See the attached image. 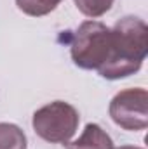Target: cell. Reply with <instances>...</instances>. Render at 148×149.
Instances as JSON below:
<instances>
[{"instance_id":"1","label":"cell","mask_w":148,"mask_h":149,"mask_svg":"<svg viewBox=\"0 0 148 149\" xmlns=\"http://www.w3.org/2000/svg\"><path fill=\"white\" fill-rule=\"evenodd\" d=\"M111 31L110 61L98 71L106 80H118L140 71L148 54V26L134 16L115 23Z\"/></svg>"},{"instance_id":"2","label":"cell","mask_w":148,"mask_h":149,"mask_svg":"<svg viewBox=\"0 0 148 149\" xmlns=\"http://www.w3.org/2000/svg\"><path fill=\"white\" fill-rule=\"evenodd\" d=\"M73 63L82 70L99 71L111 56V31L99 21H84L70 43Z\"/></svg>"},{"instance_id":"3","label":"cell","mask_w":148,"mask_h":149,"mask_svg":"<svg viewBox=\"0 0 148 149\" xmlns=\"http://www.w3.org/2000/svg\"><path fill=\"white\" fill-rule=\"evenodd\" d=\"M80 116L72 104L54 101L33 113V130L40 139L51 144H68L78 128Z\"/></svg>"},{"instance_id":"4","label":"cell","mask_w":148,"mask_h":149,"mask_svg":"<svg viewBox=\"0 0 148 149\" xmlns=\"http://www.w3.org/2000/svg\"><path fill=\"white\" fill-rule=\"evenodd\" d=\"M111 120L124 130L140 132L148 127V92L145 88L120 90L110 102Z\"/></svg>"},{"instance_id":"5","label":"cell","mask_w":148,"mask_h":149,"mask_svg":"<svg viewBox=\"0 0 148 149\" xmlns=\"http://www.w3.org/2000/svg\"><path fill=\"white\" fill-rule=\"evenodd\" d=\"M68 149H113L111 137L98 125V123H87L82 135L66 144Z\"/></svg>"},{"instance_id":"6","label":"cell","mask_w":148,"mask_h":149,"mask_svg":"<svg viewBox=\"0 0 148 149\" xmlns=\"http://www.w3.org/2000/svg\"><path fill=\"white\" fill-rule=\"evenodd\" d=\"M25 132L14 123H0V149H26Z\"/></svg>"},{"instance_id":"7","label":"cell","mask_w":148,"mask_h":149,"mask_svg":"<svg viewBox=\"0 0 148 149\" xmlns=\"http://www.w3.org/2000/svg\"><path fill=\"white\" fill-rule=\"evenodd\" d=\"M63 0H16V5L19 10L32 17H42L52 12Z\"/></svg>"},{"instance_id":"8","label":"cell","mask_w":148,"mask_h":149,"mask_svg":"<svg viewBox=\"0 0 148 149\" xmlns=\"http://www.w3.org/2000/svg\"><path fill=\"white\" fill-rule=\"evenodd\" d=\"M77 9L87 17H99L111 9L115 0H73Z\"/></svg>"},{"instance_id":"9","label":"cell","mask_w":148,"mask_h":149,"mask_svg":"<svg viewBox=\"0 0 148 149\" xmlns=\"http://www.w3.org/2000/svg\"><path fill=\"white\" fill-rule=\"evenodd\" d=\"M117 149H143V148H138V146H120Z\"/></svg>"}]
</instances>
